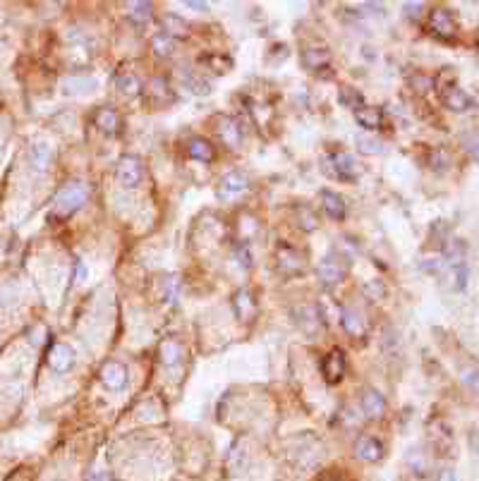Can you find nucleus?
<instances>
[{"label": "nucleus", "mask_w": 479, "mask_h": 481, "mask_svg": "<svg viewBox=\"0 0 479 481\" xmlns=\"http://www.w3.org/2000/svg\"><path fill=\"white\" fill-rule=\"evenodd\" d=\"M362 94L357 89H352V86H341L338 89V103L343 106V108H347V110H357V108H362Z\"/></svg>", "instance_id": "cd10ccee"}, {"label": "nucleus", "mask_w": 479, "mask_h": 481, "mask_svg": "<svg viewBox=\"0 0 479 481\" xmlns=\"http://www.w3.org/2000/svg\"><path fill=\"white\" fill-rule=\"evenodd\" d=\"M317 275H319V280H321L323 285H338V283L345 280L347 269H345V264L338 259V256L328 254V256H323V259L319 261Z\"/></svg>", "instance_id": "20e7f679"}, {"label": "nucleus", "mask_w": 479, "mask_h": 481, "mask_svg": "<svg viewBox=\"0 0 479 481\" xmlns=\"http://www.w3.org/2000/svg\"><path fill=\"white\" fill-rule=\"evenodd\" d=\"M295 321H297V325L304 333L312 335L314 330L319 328V307H314V304H302V307L295 309Z\"/></svg>", "instance_id": "f3484780"}, {"label": "nucleus", "mask_w": 479, "mask_h": 481, "mask_svg": "<svg viewBox=\"0 0 479 481\" xmlns=\"http://www.w3.org/2000/svg\"><path fill=\"white\" fill-rule=\"evenodd\" d=\"M465 242L463 240H448L446 245V259L451 261L453 266L456 264H463V256H465Z\"/></svg>", "instance_id": "473e14b6"}, {"label": "nucleus", "mask_w": 479, "mask_h": 481, "mask_svg": "<svg viewBox=\"0 0 479 481\" xmlns=\"http://www.w3.org/2000/svg\"><path fill=\"white\" fill-rule=\"evenodd\" d=\"M84 275H86V269H84V264L79 261V264H77V278L84 280Z\"/></svg>", "instance_id": "3c124183"}, {"label": "nucleus", "mask_w": 479, "mask_h": 481, "mask_svg": "<svg viewBox=\"0 0 479 481\" xmlns=\"http://www.w3.org/2000/svg\"><path fill=\"white\" fill-rule=\"evenodd\" d=\"M321 208L326 211V216L331 221H343L345 218V201L336 192H331V189H323L321 192Z\"/></svg>", "instance_id": "dca6fc26"}, {"label": "nucleus", "mask_w": 479, "mask_h": 481, "mask_svg": "<svg viewBox=\"0 0 479 481\" xmlns=\"http://www.w3.org/2000/svg\"><path fill=\"white\" fill-rule=\"evenodd\" d=\"M115 177L118 182L123 184L125 189H134L142 184L144 180V168H142V160L137 156H123L115 165Z\"/></svg>", "instance_id": "f03ea898"}, {"label": "nucleus", "mask_w": 479, "mask_h": 481, "mask_svg": "<svg viewBox=\"0 0 479 481\" xmlns=\"http://www.w3.org/2000/svg\"><path fill=\"white\" fill-rule=\"evenodd\" d=\"M94 123H96V127H99L101 132H106V134H115V132H118V127H120V118H118V113H115L113 108H99V110H96Z\"/></svg>", "instance_id": "aec40b11"}, {"label": "nucleus", "mask_w": 479, "mask_h": 481, "mask_svg": "<svg viewBox=\"0 0 479 481\" xmlns=\"http://www.w3.org/2000/svg\"><path fill=\"white\" fill-rule=\"evenodd\" d=\"M72 364H75V352H72V347H67V345H62V343L53 345L51 352H48V367L58 373H65L72 369Z\"/></svg>", "instance_id": "6e6552de"}, {"label": "nucleus", "mask_w": 479, "mask_h": 481, "mask_svg": "<svg viewBox=\"0 0 479 481\" xmlns=\"http://www.w3.org/2000/svg\"><path fill=\"white\" fill-rule=\"evenodd\" d=\"M187 8H195V10H204V12H206V10H209V5H206V3H197V0H187Z\"/></svg>", "instance_id": "8fccbe9b"}, {"label": "nucleus", "mask_w": 479, "mask_h": 481, "mask_svg": "<svg viewBox=\"0 0 479 481\" xmlns=\"http://www.w3.org/2000/svg\"><path fill=\"white\" fill-rule=\"evenodd\" d=\"M89 199V189L84 182H70L56 194V201H53V211L58 216H72L75 211H79L82 206Z\"/></svg>", "instance_id": "f257e3e1"}, {"label": "nucleus", "mask_w": 479, "mask_h": 481, "mask_svg": "<svg viewBox=\"0 0 479 481\" xmlns=\"http://www.w3.org/2000/svg\"><path fill=\"white\" fill-rule=\"evenodd\" d=\"M302 256H299V251H295L293 247H288V245H283V247H278V269H280V273H285V275H293V273H297V271H302Z\"/></svg>", "instance_id": "2eb2a0df"}, {"label": "nucleus", "mask_w": 479, "mask_h": 481, "mask_svg": "<svg viewBox=\"0 0 479 481\" xmlns=\"http://www.w3.org/2000/svg\"><path fill=\"white\" fill-rule=\"evenodd\" d=\"M357 149H360V153H367V156L384 153V144L379 139H369V137H357Z\"/></svg>", "instance_id": "c9c22d12"}, {"label": "nucleus", "mask_w": 479, "mask_h": 481, "mask_svg": "<svg viewBox=\"0 0 479 481\" xmlns=\"http://www.w3.org/2000/svg\"><path fill=\"white\" fill-rule=\"evenodd\" d=\"M151 46H153V51H156L158 58H168V56H173V51H175V41H173L171 36H166L163 32L153 36Z\"/></svg>", "instance_id": "7c9ffc66"}, {"label": "nucleus", "mask_w": 479, "mask_h": 481, "mask_svg": "<svg viewBox=\"0 0 479 481\" xmlns=\"http://www.w3.org/2000/svg\"><path fill=\"white\" fill-rule=\"evenodd\" d=\"M242 465H245V450H233V455L228 458V467H230V472L233 474H238L240 469H242Z\"/></svg>", "instance_id": "a19ab883"}, {"label": "nucleus", "mask_w": 479, "mask_h": 481, "mask_svg": "<svg viewBox=\"0 0 479 481\" xmlns=\"http://www.w3.org/2000/svg\"><path fill=\"white\" fill-rule=\"evenodd\" d=\"M163 34L171 38H185L187 36V22L175 12H168L163 17Z\"/></svg>", "instance_id": "4be33fe9"}, {"label": "nucleus", "mask_w": 479, "mask_h": 481, "mask_svg": "<svg viewBox=\"0 0 479 481\" xmlns=\"http://www.w3.org/2000/svg\"><path fill=\"white\" fill-rule=\"evenodd\" d=\"M441 101H443V106H446L448 110H453V113H465V110L472 108L470 94L463 91L460 86H456V84L446 86V89L441 91Z\"/></svg>", "instance_id": "0eeeda50"}, {"label": "nucleus", "mask_w": 479, "mask_h": 481, "mask_svg": "<svg viewBox=\"0 0 479 481\" xmlns=\"http://www.w3.org/2000/svg\"><path fill=\"white\" fill-rule=\"evenodd\" d=\"M465 381L470 383V386L479 388V371H467V373H465Z\"/></svg>", "instance_id": "de8ad7c7"}, {"label": "nucleus", "mask_w": 479, "mask_h": 481, "mask_svg": "<svg viewBox=\"0 0 479 481\" xmlns=\"http://www.w3.org/2000/svg\"><path fill=\"white\" fill-rule=\"evenodd\" d=\"M465 149H467V151L472 153V158H475V160H479V139H475V142H472L470 147H465Z\"/></svg>", "instance_id": "09e8293b"}, {"label": "nucleus", "mask_w": 479, "mask_h": 481, "mask_svg": "<svg viewBox=\"0 0 479 481\" xmlns=\"http://www.w3.org/2000/svg\"><path fill=\"white\" fill-rule=\"evenodd\" d=\"M453 290H465L467 285V266L465 264H456L453 266Z\"/></svg>", "instance_id": "4c0bfd02"}, {"label": "nucleus", "mask_w": 479, "mask_h": 481, "mask_svg": "<svg viewBox=\"0 0 479 481\" xmlns=\"http://www.w3.org/2000/svg\"><path fill=\"white\" fill-rule=\"evenodd\" d=\"M355 455L365 463H379L384 458V443L376 441L374 436H362L355 445Z\"/></svg>", "instance_id": "9b49d317"}, {"label": "nucleus", "mask_w": 479, "mask_h": 481, "mask_svg": "<svg viewBox=\"0 0 479 481\" xmlns=\"http://www.w3.org/2000/svg\"><path fill=\"white\" fill-rule=\"evenodd\" d=\"M429 32L437 38H441V41H453L458 36L456 17L443 8L432 10V14H429Z\"/></svg>", "instance_id": "7ed1b4c3"}, {"label": "nucleus", "mask_w": 479, "mask_h": 481, "mask_svg": "<svg viewBox=\"0 0 479 481\" xmlns=\"http://www.w3.org/2000/svg\"><path fill=\"white\" fill-rule=\"evenodd\" d=\"M89 481H113V477H110V472H106V469H99V472L91 474Z\"/></svg>", "instance_id": "a18cd8bd"}, {"label": "nucleus", "mask_w": 479, "mask_h": 481, "mask_svg": "<svg viewBox=\"0 0 479 481\" xmlns=\"http://www.w3.org/2000/svg\"><path fill=\"white\" fill-rule=\"evenodd\" d=\"M247 189H249V180L242 173H228L221 180V194L223 197H228V194H242Z\"/></svg>", "instance_id": "6ab92c4d"}, {"label": "nucleus", "mask_w": 479, "mask_h": 481, "mask_svg": "<svg viewBox=\"0 0 479 481\" xmlns=\"http://www.w3.org/2000/svg\"><path fill=\"white\" fill-rule=\"evenodd\" d=\"M233 307H235V314H238L240 319H251L256 314V304L247 290H240V293L235 295Z\"/></svg>", "instance_id": "a878e982"}, {"label": "nucleus", "mask_w": 479, "mask_h": 481, "mask_svg": "<svg viewBox=\"0 0 479 481\" xmlns=\"http://www.w3.org/2000/svg\"><path fill=\"white\" fill-rule=\"evenodd\" d=\"M422 269L429 271V273H437V271L441 269V261H439V259H424Z\"/></svg>", "instance_id": "c03bdc74"}, {"label": "nucleus", "mask_w": 479, "mask_h": 481, "mask_svg": "<svg viewBox=\"0 0 479 481\" xmlns=\"http://www.w3.org/2000/svg\"><path fill=\"white\" fill-rule=\"evenodd\" d=\"M403 10L408 12V17H419V10H422V3H405Z\"/></svg>", "instance_id": "37998d69"}, {"label": "nucleus", "mask_w": 479, "mask_h": 481, "mask_svg": "<svg viewBox=\"0 0 479 481\" xmlns=\"http://www.w3.org/2000/svg\"><path fill=\"white\" fill-rule=\"evenodd\" d=\"M201 65H206L209 70H214L216 75H223L233 67V60L223 53H209V56H201Z\"/></svg>", "instance_id": "bb28decb"}, {"label": "nucleus", "mask_w": 479, "mask_h": 481, "mask_svg": "<svg viewBox=\"0 0 479 481\" xmlns=\"http://www.w3.org/2000/svg\"><path fill=\"white\" fill-rule=\"evenodd\" d=\"M149 86H151V89H149V96H151V101L156 106L166 103V99L168 101L173 99V96H168V86H166V82H163V79H153Z\"/></svg>", "instance_id": "72a5a7b5"}, {"label": "nucleus", "mask_w": 479, "mask_h": 481, "mask_svg": "<svg viewBox=\"0 0 479 481\" xmlns=\"http://www.w3.org/2000/svg\"><path fill=\"white\" fill-rule=\"evenodd\" d=\"M341 325L345 328L347 335H355V338L365 335V321L360 319L357 312H352V309H343L341 312Z\"/></svg>", "instance_id": "393cba45"}, {"label": "nucleus", "mask_w": 479, "mask_h": 481, "mask_svg": "<svg viewBox=\"0 0 479 481\" xmlns=\"http://www.w3.org/2000/svg\"><path fill=\"white\" fill-rule=\"evenodd\" d=\"M326 163H331V168H326L328 173H331L333 177L343 180V182H352V180L357 177V173H360V170H357V160L345 151L326 158Z\"/></svg>", "instance_id": "423d86ee"}, {"label": "nucleus", "mask_w": 479, "mask_h": 481, "mask_svg": "<svg viewBox=\"0 0 479 481\" xmlns=\"http://www.w3.org/2000/svg\"><path fill=\"white\" fill-rule=\"evenodd\" d=\"M302 65L307 70H326L331 65V53L328 48H319V46H312V48H304L302 51Z\"/></svg>", "instance_id": "4468645a"}, {"label": "nucleus", "mask_w": 479, "mask_h": 481, "mask_svg": "<svg viewBox=\"0 0 479 481\" xmlns=\"http://www.w3.org/2000/svg\"><path fill=\"white\" fill-rule=\"evenodd\" d=\"M448 165H451V156H448L446 149H434L429 153V168L437 170V173H446Z\"/></svg>", "instance_id": "2f4dec72"}, {"label": "nucleus", "mask_w": 479, "mask_h": 481, "mask_svg": "<svg viewBox=\"0 0 479 481\" xmlns=\"http://www.w3.org/2000/svg\"><path fill=\"white\" fill-rule=\"evenodd\" d=\"M235 259H238L240 266H245V269H249L251 266V254H249V247L242 242V245L235 247Z\"/></svg>", "instance_id": "ea45409f"}, {"label": "nucleus", "mask_w": 479, "mask_h": 481, "mask_svg": "<svg viewBox=\"0 0 479 481\" xmlns=\"http://www.w3.org/2000/svg\"><path fill=\"white\" fill-rule=\"evenodd\" d=\"M29 156H32V165L36 170H46L48 163H51L53 158V149L48 142H36L32 147V151H29Z\"/></svg>", "instance_id": "b1692460"}, {"label": "nucleus", "mask_w": 479, "mask_h": 481, "mask_svg": "<svg viewBox=\"0 0 479 481\" xmlns=\"http://www.w3.org/2000/svg\"><path fill=\"white\" fill-rule=\"evenodd\" d=\"M187 153H190L195 160H199V163H211V160L216 158L214 147H211V144L206 142V139H201V137L190 139V144H187Z\"/></svg>", "instance_id": "a211bd4d"}, {"label": "nucleus", "mask_w": 479, "mask_h": 481, "mask_svg": "<svg viewBox=\"0 0 479 481\" xmlns=\"http://www.w3.org/2000/svg\"><path fill=\"white\" fill-rule=\"evenodd\" d=\"M94 89H96V79H89V77H82V79L72 77V79L65 82V91H70V94H77V91H94Z\"/></svg>", "instance_id": "e433bc0d"}, {"label": "nucleus", "mask_w": 479, "mask_h": 481, "mask_svg": "<svg viewBox=\"0 0 479 481\" xmlns=\"http://www.w3.org/2000/svg\"><path fill=\"white\" fill-rule=\"evenodd\" d=\"M182 84H185L187 89H190L192 94H197V96L211 94L209 79H204V75H199V72H182Z\"/></svg>", "instance_id": "5701e85b"}, {"label": "nucleus", "mask_w": 479, "mask_h": 481, "mask_svg": "<svg viewBox=\"0 0 479 481\" xmlns=\"http://www.w3.org/2000/svg\"><path fill=\"white\" fill-rule=\"evenodd\" d=\"M151 3H127V14L130 19H134L137 24H147L151 19Z\"/></svg>", "instance_id": "c756f323"}, {"label": "nucleus", "mask_w": 479, "mask_h": 481, "mask_svg": "<svg viewBox=\"0 0 479 481\" xmlns=\"http://www.w3.org/2000/svg\"><path fill=\"white\" fill-rule=\"evenodd\" d=\"M345 369H347V362H345V352L343 349H331V352L323 357L321 362V373L326 378V383H341L343 376H345Z\"/></svg>", "instance_id": "39448f33"}, {"label": "nucleus", "mask_w": 479, "mask_h": 481, "mask_svg": "<svg viewBox=\"0 0 479 481\" xmlns=\"http://www.w3.org/2000/svg\"><path fill=\"white\" fill-rule=\"evenodd\" d=\"M219 137L223 139V144L225 147H230V149H238L240 147V142H242V127H240V123L235 118H221L219 120Z\"/></svg>", "instance_id": "ddd939ff"}, {"label": "nucleus", "mask_w": 479, "mask_h": 481, "mask_svg": "<svg viewBox=\"0 0 479 481\" xmlns=\"http://www.w3.org/2000/svg\"><path fill=\"white\" fill-rule=\"evenodd\" d=\"M118 89L123 91L125 96H137L139 91H142V82H139V77L134 75V72H123V75L118 77Z\"/></svg>", "instance_id": "c85d7f7f"}, {"label": "nucleus", "mask_w": 479, "mask_h": 481, "mask_svg": "<svg viewBox=\"0 0 479 481\" xmlns=\"http://www.w3.org/2000/svg\"><path fill=\"white\" fill-rule=\"evenodd\" d=\"M101 381H103L106 388L110 391H123L125 383H127V369L120 362H108L101 369Z\"/></svg>", "instance_id": "1a4fd4ad"}, {"label": "nucleus", "mask_w": 479, "mask_h": 481, "mask_svg": "<svg viewBox=\"0 0 479 481\" xmlns=\"http://www.w3.org/2000/svg\"><path fill=\"white\" fill-rule=\"evenodd\" d=\"M365 293L369 295L371 299H376V297H381V295H384V285H381V283H376V280H374V283H369V285H367V288H365Z\"/></svg>", "instance_id": "79ce46f5"}, {"label": "nucleus", "mask_w": 479, "mask_h": 481, "mask_svg": "<svg viewBox=\"0 0 479 481\" xmlns=\"http://www.w3.org/2000/svg\"><path fill=\"white\" fill-rule=\"evenodd\" d=\"M360 407H362V412H365V417H369V419H379V417L386 412V397L381 395L376 388H367V391L362 393Z\"/></svg>", "instance_id": "9d476101"}, {"label": "nucleus", "mask_w": 479, "mask_h": 481, "mask_svg": "<svg viewBox=\"0 0 479 481\" xmlns=\"http://www.w3.org/2000/svg\"><path fill=\"white\" fill-rule=\"evenodd\" d=\"M326 481H338V479H326Z\"/></svg>", "instance_id": "603ef678"}, {"label": "nucleus", "mask_w": 479, "mask_h": 481, "mask_svg": "<svg viewBox=\"0 0 479 481\" xmlns=\"http://www.w3.org/2000/svg\"><path fill=\"white\" fill-rule=\"evenodd\" d=\"M161 290H163V299L173 302L177 297V293H180V278L177 275H166L161 283Z\"/></svg>", "instance_id": "f704fd0d"}, {"label": "nucleus", "mask_w": 479, "mask_h": 481, "mask_svg": "<svg viewBox=\"0 0 479 481\" xmlns=\"http://www.w3.org/2000/svg\"><path fill=\"white\" fill-rule=\"evenodd\" d=\"M437 481H458V477H456V472H453V469H441V472H439V477H437Z\"/></svg>", "instance_id": "49530a36"}, {"label": "nucleus", "mask_w": 479, "mask_h": 481, "mask_svg": "<svg viewBox=\"0 0 479 481\" xmlns=\"http://www.w3.org/2000/svg\"><path fill=\"white\" fill-rule=\"evenodd\" d=\"M355 120L362 130L367 132H376L384 125V110L376 108V106H362V108L355 110Z\"/></svg>", "instance_id": "f8f14e48"}, {"label": "nucleus", "mask_w": 479, "mask_h": 481, "mask_svg": "<svg viewBox=\"0 0 479 481\" xmlns=\"http://www.w3.org/2000/svg\"><path fill=\"white\" fill-rule=\"evenodd\" d=\"M158 359H161V364H166V367H175L182 359L180 343H177V340H163L161 347H158Z\"/></svg>", "instance_id": "412c9836"}, {"label": "nucleus", "mask_w": 479, "mask_h": 481, "mask_svg": "<svg viewBox=\"0 0 479 481\" xmlns=\"http://www.w3.org/2000/svg\"><path fill=\"white\" fill-rule=\"evenodd\" d=\"M299 225H302V230L312 232L314 227H317V216H314L309 208H302V211H299Z\"/></svg>", "instance_id": "58836bf2"}]
</instances>
